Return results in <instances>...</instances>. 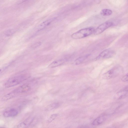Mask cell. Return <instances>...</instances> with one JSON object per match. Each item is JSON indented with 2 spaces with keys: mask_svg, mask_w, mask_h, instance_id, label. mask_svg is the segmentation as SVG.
<instances>
[{
  "mask_svg": "<svg viewBox=\"0 0 128 128\" xmlns=\"http://www.w3.org/2000/svg\"><path fill=\"white\" fill-rule=\"evenodd\" d=\"M95 29L93 27H89L81 29L73 34L71 37L74 39H79L91 35L94 32Z\"/></svg>",
  "mask_w": 128,
  "mask_h": 128,
  "instance_id": "1",
  "label": "cell"
},
{
  "mask_svg": "<svg viewBox=\"0 0 128 128\" xmlns=\"http://www.w3.org/2000/svg\"><path fill=\"white\" fill-rule=\"evenodd\" d=\"M26 79V76L24 75L17 76L11 78L5 83V86L6 88H9L16 86Z\"/></svg>",
  "mask_w": 128,
  "mask_h": 128,
  "instance_id": "2",
  "label": "cell"
},
{
  "mask_svg": "<svg viewBox=\"0 0 128 128\" xmlns=\"http://www.w3.org/2000/svg\"><path fill=\"white\" fill-rule=\"evenodd\" d=\"M122 71L120 67H114L104 74L103 78L104 79L107 80L117 77L119 75Z\"/></svg>",
  "mask_w": 128,
  "mask_h": 128,
  "instance_id": "3",
  "label": "cell"
},
{
  "mask_svg": "<svg viewBox=\"0 0 128 128\" xmlns=\"http://www.w3.org/2000/svg\"><path fill=\"white\" fill-rule=\"evenodd\" d=\"M113 23L111 22H107L103 23L95 30L94 34L98 35L104 31L113 26Z\"/></svg>",
  "mask_w": 128,
  "mask_h": 128,
  "instance_id": "4",
  "label": "cell"
},
{
  "mask_svg": "<svg viewBox=\"0 0 128 128\" xmlns=\"http://www.w3.org/2000/svg\"><path fill=\"white\" fill-rule=\"evenodd\" d=\"M115 53L113 50L106 49L101 53L96 59V60H101L113 57Z\"/></svg>",
  "mask_w": 128,
  "mask_h": 128,
  "instance_id": "5",
  "label": "cell"
},
{
  "mask_svg": "<svg viewBox=\"0 0 128 128\" xmlns=\"http://www.w3.org/2000/svg\"><path fill=\"white\" fill-rule=\"evenodd\" d=\"M18 114V111L15 109H12L4 112L3 115L6 117H12L16 116Z\"/></svg>",
  "mask_w": 128,
  "mask_h": 128,
  "instance_id": "6",
  "label": "cell"
},
{
  "mask_svg": "<svg viewBox=\"0 0 128 128\" xmlns=\"http://www.w3.org/2000/svg\"><path fill=\"white\" fill-rule=\"evenodd\" d=\"M106 116L102 115L99 116L94 120L92 123V124L94 126H98L103 123L106 119Z\"/></svg>",
  "mask_w": 128,
  "mask_h": 128,
  "instance_id": "7",
  "label": "cell"
},
{
  "mask_svg": "<svg viewBox=\"0 0 128 128\" xmlns=\"http://www.w3.org/2000/svg\"><path fill=\"white\" fill-rule=\"evenodd\" d=\"M30 89V87L28 85L24 84L18 87L15 89V90L18 94L21 93L28 92L29 91Z\"/></svg>",
  "mask_w": 128,
  "mask_h": 128,
  "instance_id": "8",
  "label": "cell"
},
{
  "mask_svg": "<svg viewBox=\"0 0 128 128\" xmlns=\"http://www.w3.org/2000/svg\"><path fill=\"white\" fill-rule=\"evenodd\" d=\"M56 18H53L48 19L43 22L38 27V31L43 29L49 25L50 23L55 19Z\"/></svg>",
  "mask_w": 128,
  "mask_h": 128,
  "instance_id": "9",
  "label": "cell"
},
{
  "mask_svg": "<svg viewBox=\"0 0 128 128\" xmlns=\"http://www.w3.org/2000/svg\"><path fill=\"white\" fill-rule=\"evenodd\" d=\"M66 61L65 59H62L54 61L49 66V68L55 67L60 66L64 64Z\"/></svg>",
  "mask_w": 128,
  "mask_h": 128,
  "instance_id": "10",
  "label": "cell"
},
{
  "mask_svg": "<svg viewBox=\"0 0 128 128\" xmlns=\"http://www.w3.org/2000/svg\"><path fill=\"white\" fill-rule=\"evenodd\" d=\"M17 94L14 90L4 96L2 98L3 101H6L16 96Z\"/></svg>",
  "mask_w": 128,
  "mask_h": 128,
  "instance_id": "11",
  "label": "cell"
},
{
  "mask_svg": "<svg viewBox=\"0 0 128 128\" xmlns=\"http://www.w3.org/2000/svg\"><path fill=\"white\" fill-rule=\"evenodd\" d=\"M128 92V87L127 86L118 93L117 95L119 96L118 99H122L126 97L127 95Z\"/></svg>",
  "mask_w": 128,
  "mask_h": 128,
  "instance_id": "12",
  "label": "cell"
},
{
  "mask_svg": "<svg viewBox=\"0 0 128 128\" xmlns=\"http://www.w3.org/2000/svg\"><path fill=\"white\" fill-rule=\"evenodd\" d=\"M90 55V54H88L87 55L78 58L75 61V64L77 65L82 63Z\"/></svg>",
  "mask_w": 128,
  "mask_h": 128,
  "instance_id": "13",
  "label": "cell"
},
{
  "mask_svg": "<svg viewBox=\"0 0 128 128\" xmlns=\"http://www.w3.org/2000/svg\"><path fill=\"white\" fill-rule=\"evenodd\" d=\"M60 104L58 103H54L49 105L46 107V110L47 111L51 110L58 107Z\"/></svg>",
  "mask_w": 128,
  "mask_h": 128,
  "instance_id": "14",
  "label": "cell"
},
{
  "mask_svg": "<svg viewBox=\"0 0 128 128\" xmlns=\"http://www.w3.org/2000/svg\"><path fill=\"white\" fill-rule=\"evenodd\" d=\"M100 13L103 16H109L112 14V11L110 9H104L101 11Z\"/></svg>",
  "mask_w": 128,
  "mask_h": 128,
  "instance_id": "15",
  "label": "cell"
},
{
  "mask_svg": "<svg viewBox=\"0 0 128 128\" xmlns=\"http://www.w3.org/2000/svg\"><path fill=\"white\" fill-rule=\"evenodd\" d=\"M15 32V31L14 30L11 29L6 31L5 32L4 34L6 36L8 37L12 35Z\"/></svg>",
  "mask_w": 128,
  "mask_h": 128,
  "instance_id": "16",
  "label": "cell"
},
{
  "mask_svg": "<svg viewBox=\"0 0 128 128\" xmlns=\"http://www.w3.org/2000/svg\"><path fill=\"white\" fill-rule=\"evenodd\" d=\"M58 115V114H54L51 115L48 120V122L50 123L52 122L55 120Z\"/></svg>",
  "mask_w": 128,
  "mask_h": 128,
  "instance_id": "17",
  "label": "cell"
},
{
  "mask_svg": "<svg viewBox=\"0 0 128 128\" xmlns=\"http://www.w3.org/2000/svg\"><path fill=\"white\" fill-rule=\"evenodd\" d=\"M28 124L24 122H22L18 125L17 128H27L28 126Z\"/></svg>",
  "mask_w": 128,
  "mask_h": 128,
  "instance_id": "18",
  "label": "cell"
},
{
  "mask_svg": "<svg viewBox=\"0 0 128 128\" xmlns=\"http://www.w3.org/2000/svg\"><path fill=\"white\" fill-rule=\"evenodd\" d=\"M41 44V42H37L33 45L32 46V47L33 48H36L39 46Z\"/></svg>",
  "mask_w": 128,
  "mask_h": 128,
  "instance_id": "19",
  "label": "cell"
},
{
  "mask_svg": "<svg viewBox=\"0 0 128 128\" xmlns=\"http://www.w3.org/2000/svg\"><path fill=\"white\" fill-rule=\"evenodd\" d=\"M122 81L123 82H127L128 81V74L124 76L122 79Z\"/></svg>",
  "mask_w": 128,
  "mask_h": 128,
  "instance_id": "20",
  "label": "cell"
},
{
  "mask_svg": "<svg viewBox=\"0 0 128 128\" xmlns=\"http://www.w3.org/2000/svg\"><path fill=\"white\" fill-rule=\"evenodd\" d=\"M7 67H4L0 68V75L5 71Z\"/></svg>",
  "mask_w": 128,
  "mask_h": 128,
  "instance_id": "21",
  "label": "cell"
},
{
  "mask_svg": "<svg viewBox=\"0 0 128 128\" xmlns=\"http://www.w3.org/2000/svg\"><path fill=\"white\" fill-rule=\"evenodd\" d=\"M79 128H90L88 126H82L80 127Z\"/></svg>",
  "mask_w": 128,
  "mask_h": 128,
  "instance_id": "22",
  "label": "cell"
},
{
  "mask_svg": "<svg viewBox=\"0 0 128 128\" xmlns=\"http://www.w3.org/2000/svg\"><path fill=\"white\" fill-rule=\"evenodd\" d=\"M0 128H4V127H0Z\"/></svg>",
  "mask_w": 128,
  "mask_h": 128,
  "instance_id": "23",
  "label": "cell"
}]
</instances>
